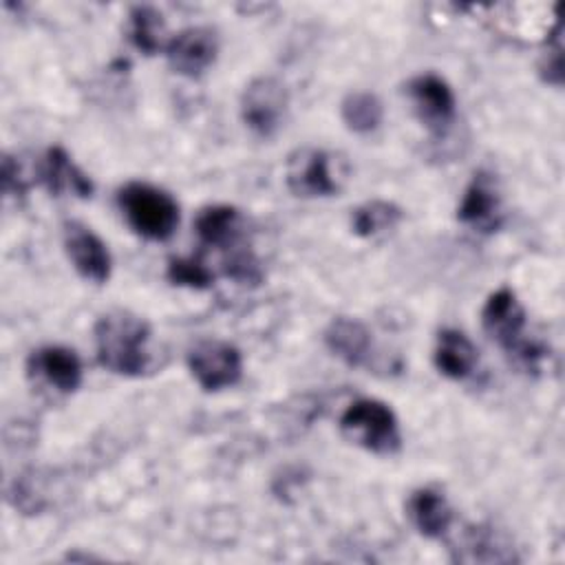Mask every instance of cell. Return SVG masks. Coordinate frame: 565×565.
<instances>
[{"label": "cell", "instance_id": "6da1fadb", "mask_svg": "<svg viewBox=\"0 0 565 565\" xmlns=\"http://www.w3.org/2000/svg\"><path fill=\"white\" fill-rule=\"evenodd\" d=\"M97 362L110 373L137 377L150 369V324L130 311L115 309L93 327Z\"/></svg>", "mask_w": 565, "mask_h": 565}, {"label": "cell", "instance_id": "7a4b0ae2", "mask_svg": "<svg viewBox=\"0 0 565 565\" xmlns=\"http://www.w3.org/2000/svg\"><path fill=\"white\" fill-rule=\"evenodd\" d=\"M481 327L488 338L527 371H536L545 351L525 338V309L510 287L492 291L481 309Z\"/></svg>", "mask_w": 565, "mask_h": 565}, {"label": "cell", "instance_id": "3957f363", "mask_svg": "<svg viewBox=\"0 0 565 565\" xmlns=\"http://www.w3.org/2000/svg\"><path fill=\"white\" fill-rule=\"evenodd\" d=\"M117 205L128 227L148 241H168L179 225L174 196L146 181H130L119 188Z\"/></svg>", "mask_w": 565, "mask_h": 565}, {"label": "cell", "instance_id": "277c9868", "mask_svg": "<svg viewBox=\"0 0 565 565\" xmlns=\"http://www.w3.org/2000/svg\"><path fill=\"white\" fill-rule=\"evenodd\" d=\"M342 435L375 455H395L402 446L399 424L388 404L371 397L351 402L340 415Z\"/></svg>", "mask_w": 565, "mask_h": 565}, {"label": "cell", "instance_id": "5b68a950", "mask_svg": "<svg viewBox=\"0 0 565 565\" xmlns=\"http://www.w3.org/2000/svg\"><path fill=\"white\" fill-rule=\"evenodd\" d=\"M287 106L289 95L285 84L271 75H260L241 95V119L256 137L269 139L280 130Z\"/></svg>", "mask_w": 565, "mask_h": 565}, {"label": "cell", "instance_id": "8992f818", "mask_svg": "<svg viewBox=\"0 0 565 565\" xmlns=\"http://www.w3.org/2000/svg\"><path fill=\"white\" fill-rule=\"evenodd\" d=\"M188 369L203 391H221L241 380L243 355L225 340L205 338L188 351Z\"/></svg>", "mask_w": 565, "mask_h": 565}, {"label": "cell", "instance_id": "52a82bcc", "mask_svg": "<svg viewBox=\"0 0 565 565\" xmlns=\"http://www.w3.org/2000/svg\"><path fill=\"white\" fill-rule=\"evenodd\" d=\"M285 181L291 194L302 199L333 196L340 192L338 170L333 168V157L320 148H298L287 157Z\"/></svg>", "mask_w": 565, "mask_h": 565}, {"label": "cell", "instance_id": "ba28073f", "mask_svg": "<svg viewBox=\"0 0 565 565\" xmlns=\"http://www.w3.org/2000/svg\"><path fill=\"white\" fill-rule=\"evenodd\" d=\"M406 95L413 104L417 119L428 128V132L441 137L457 119V99L450 84L435 75L422 73L406 84Z\"/></svg>", "mask_w": 565, "mask_h": 565}, {"label": "cell", "instance_id": "9c48e42d", "mask_svg": "<svg viewBox=\"0 0 565 565\" xmlns=\"http://www.w3.org/2000/svg\"><path fill=\"white\" fill-rule=\"evenodd\" d=\"M457 221L479 234H490L501 227L503 205L497 181L490 172H475L457 205Z\"/></svg>", "mask_w": 565, "mask_h": 565}, {"label": "cell", "instance_id": "30bf717a", "mask_svg": "<svg viewBox=\"0 0 565 565\" xmlns=\"http://www.w3.org/2000/svg\"><path fill=\"white\" fill-rule=\"evenodd\" d=\"M170 68L185 77L203 75L218 55V38L210 26H190L166 42Z\"/></svg>", "mask_w": 565, "mask_h": 565}, {"label": "cell", "instance_id": "8fae6325", "mask_svg": "<svg viewBox=\"0 0 565 565\" xmlns=\"http://www.w3.org/2000/svg\"><path fill=\"white\" fill-rule=\"evenodd\" d=\"M64 249L75 271L95 285H104L113 271V258L106 243L86 225L71 221L64 225Z\"/></svg>", "mask_w": 565, "mask_h": 565}, {"label": "cell", "instance_id": "7c38bea8", "mask_svg": "<svg viewBox=\"0 0 565 565\" xmlns=\"http://www.w3.org/2000/svg\"><path fill=\"white\" fill-rule=\"evenodd\" d=\"M29 373L62 393H73L82 384V362L73 349L46 344L29 355Z\"/></svg>", "mask_w": 565, "mask_h": 565}, {"label": "cell", "instance_id": "4fadbf2b", "mask_svg": "<svg viewBox=\"0 0 565 565\" xmlns=\"http://www.w3.org/2000/svg\"><path fill=\"white\" fill-rule=\"evenodd\" d=\"M40 183L55 196L75 194L88 199L93 194V181L73 163L68 152L60 146H53L44 152L38 163Z\"/></svg>", "mask_w": 565, "mask_h": 565}, {"label": "cell", "instance_id": "5bb4252c", "mask_svg": "<svg viewBox=\"0 0 565 565\" xmlns=\"http://www.w3.org/2000/svg\"><path fill=\"white\" fill-rule=\"evenodd\" d=\"M406 516L422 536L441 539L452 523V508L441 490L424 486L411 492L406 501Z\"/></svg>", "mask_w": 565, "mask_h": 565}, {"label": "cell", "instance_id": "9a60e30c", "mask_svg": "<svg viewBox=\"0 0 565 565\" xmlns=\"http://www.w3.org/2000/svg\"><path fill=\"white\" fill-rule=\"evenodd\" d=\"M327 349L349 366H364L373 351V338L364 322L338 316L324 329Z\"/></svg>", "mask_w": 565, "mask_h": 565}, {"label": "cell", "instance_id": "2e32d148", "mask_svg": "<svg viewBox=\"0 0 565 565\" xmlns=\"http://www.w3.org/2000/svg\"><path fill=\"white\" fill-rule=\"evenodd\" d=\"M435 369L448 380H466L479 364V351L459 329H441L433 349Z\"/></svg>", "mask_w": 565, "mask_h": 565}, {"label": "cell", "instance_id": "e0dca14e", "mask_svg": "<svg viewBox=\"0 0 565 565\" xmlns=\"http://www.w3.org/2000/svg\"><path fill=\"white\" fill-rule=\"evenodd\" d=\"M194 230L201 243L230 252L241 243L243 216L232 205H207L196 214Z\"/></svg>", "mask_w": 565, "mask_h": 565}, {"label": "cell", "instance_id": "ac0fdd59", "mask_svg": "<svg viewBox=\"0 0 565 565\" xmlns=\"http://www.w3.org/2000/svg\"><path fill=\"white\" fill-rule=\"evenodd\" d=\"M340 117L351 132L369 135L380 128L384 119V106L371 90H351L340 104Z\"/></svg>", "mask_w": 565, "mask_h": 565}, {"label": "cell", "instance_id": "d6986e66", "mask_svg": "<svg viewBox=\"0 0 565 565\" xmlns=\"http://www.w3.org/2000/svg\"><path fill=\"white\" fill-rule=\"evenodd\" d=\"M128 40L130 44L141 51L143 55H154L161 49H166L163 44V18L154 7L148 4H139L132 7L128 13Z\"/></svg>", "mask_w": 565, "mask_h": 565}, {"label": "cell", "instance_id": "ffe728a7", "mask_svg": "<svg viewBox=\"0 0 565 565\" xmlns=\"http://www.w3.org/2000/svg\"><path fill=\"white\" fill-rule=\"evenodd\" d=\"M402 207H397L395 203L373 199L353 210L351 230L362 238H373L393 230L402 221Z\"/></svg>", "mask_w": 565, "mask_h": 565}, {"label": "cell", "instance_id": "44dd1931", "mask_svg": "<svg viewBox=\"0 0 565 565\" xmlns=\"http://www.w3.org/2000/svg\"><path fill=\"white\" fill-rule=\"evenodd\" d=\"M168 280L179 287H190V289H207L214 282L212 269L196 256L188 258H172L168 263L166 271Z\"/></svg>", "mask_w": 565, "mask_h": 565}, {"label": "cell", "instance_id": "7402d4cb", "mask_svg": "<svg viewBox=\"0 0 565 565\" xmlns=\"http://www.w3.org/2000/svg\"><path fill=\"white\" fill-rule=\"evenodd\" d=\"M223 265H225V274L241 285H256L263 278L260 265L247 247L230 249V256L225 258Z\"/></svg>", "mask_w": 565, "mask_h": 565}, {"label": "cell", "instance_id": "603a6c76", "mask_svg": "<svg viewBox=\"0 0 565 565\" xmlns=\"http://www.w3.org/2000/svg\"><path fill=\"white\" fill-rule=\"evenodd\" d=\"M2 188L9 196H20L26 192V181L22 179L20 166L9 154L2 159Z\"/></svg>", "mask_w": 565, "mask_h": 565}, {"label": "cell", "instance_id": "cb8c5ba5", "mask_svg": "<svg viewBox=\"0 0 565 565\" xmlns=\"http://www.w3.org/2000/svg\"><path fill=\"white\" fill-rule=\"evenodd\" d=\"M561 51H563L561 44H556L554 49H547V53L543 55V62L539 66L545 82H550L554 86L563 84V53Z\"/></svg>", "mask_w": 565, "mask_h": 565}]
</instances>
